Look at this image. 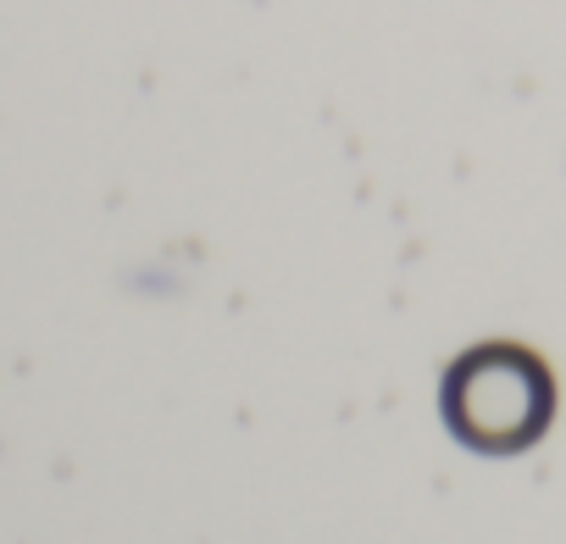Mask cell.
<instances>
[{"mask_svg":"<svg viewBox=\"0 0 566 544\" xmlns=\"http://www.w3.org/2000/svg\"><path fill=\"white\" fill-rule=\"evenodd\" d=\"M444 417L478 450H516L549 417V378L516 345H483L444 378Z\"/></svg>","mask_w":566,"mask_h":544,"instance_id":"obj_1","label":"cell"}]
</instances>
